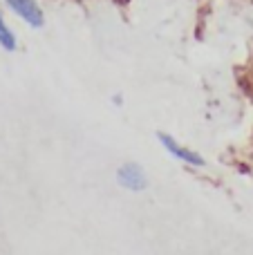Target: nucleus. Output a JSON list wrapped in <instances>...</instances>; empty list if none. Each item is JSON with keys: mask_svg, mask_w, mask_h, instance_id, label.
Listing matches in <instances>:
<instances>
[{"mask_svg": "<svg viewBox=\"0 0 253 255\" xmlns=\"http://www.w3.org/2000/svg\"><path fill=\"white\" fill-rule=\"evenodd\" d=\"M4 4H7L22 22H27V25L34 27V29H40V27L45 25V13L36 0H4Z\"/></svg>", "mask_w": 253, "mask_h": 255, "instance_id": "obj_1", "label": "nucleus"}, {"mask_svg": "<svg viewBox=\"0 0 253 255\" xmlns=\"http://www.w3.org/2000/svg\"><path fill=\"white\" fill-rule=\"evenodd\" d=\"M0 47H2L4 52H16V47H18L16 34H13V29L7 25L2 13H0Z\"/></svg>", "mask_w": 253, "mask_h": 255, "instance_id": "obj_4", "label": "nucleus"}, {"mask_svg": "<svg viewBox=\"0 0 253 255\" xmlns=\"http://www.w3.org/2000/svg\"><path fill=\"white\" fill-rule=\"evenodd\" d=\"M117 184L121 188L130 190V193H141L143 188L148 186V179H146V172L139 163L134 161H128L124 166L117 168Z\"/></svg>", "mask_w": 253, "mask_h": 255, "instance_id": "obj_2", "label": "nucleus"}, {"mask_svg": "<svg viewBox=\"0 0 253 255\" xmlns=\"http://www.w3.org/2000/svg\"><path fill=\"white\" fill-rule=\"evenodd\" d=\"M157 139H159V143L164 145L166 150H168L170 154H173L175 159H179V161H184V163H188V166H204V157L202 154H197V152H193V150H188V148H184L182 143H177V141L173 139L170 134H166V132H157Z\"/></svg>", "mask_w": 253, "mask_h": 255, "instance_id": "obj_3", "label": "nucleus"}]
</instances>
